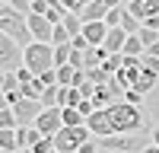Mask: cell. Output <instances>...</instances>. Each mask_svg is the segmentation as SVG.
I'll return each instance as SVG.
<instances>
[{
  "label": "cell",
  "mask_w": 159,
  "mask_h": 153,
  "mask_svg": "<svg viewBox=\"0 0 159 153\" xmlns=\"http://www.w3.org/2000/svg\"><path fill=\"white\" fill-rule=\"evenodd\" d=\"M0 35H10V38H16L19 45H32L35 38H32V29H29V16L19 10H13V7H3L0 10Z\"/></svg>",
  "instance_id": "obj_1"
},
{
  "label": "cell",
  "mask_w": 159,
  "mask_h": 153,
  "mask_svg": "<svg viewBox=\"0 0 159 153\" xmlns=\"http://www.w3.org/2000/svg\"><path fill=\"white\" fill-rule=\"evenodd\" d=\"M25 67L32 73H45L54 67V45L51 42H32L25 45Z\"/></svg>",
  "instance_id": "obj_2"
},
{
  "label": "cell",
  "mask_w": 159,
  "mask_h": 153,
  "mask_svg": "<svg viewBox=\"0 0 159 153\" xmlns=\"http://www.w3.org/2000/svg\"><path fill=\"white\" fill-rule=\"evenodd\" d=\"M89 137H92L89 124H80V128H67V124H64L61 131L54 134V144H57V150H61V153H76V150L83 147Z\"/></svg>",
  "instance_id": "obj_3"
},
{
  "label": "cell",
  "mask_w": 159,
  "mask_h": 153,
  "mask_svg": "<svg viewBox=\"0 0 159 153\" xmlns=\"http://www.w3.org/2000/svg\"><path fill=\"white\" fill-rule=\"evenodd\" d=\"M35 128H38L42 134H51V137H54L61 128H64V105H51V109H45V112L35 118Z\"/></svg>",
  "instance_id": "obj_4"
},
{
  "label": "cell",
  "mask_w": 159,
  "mask_h": 153,
  "mask_svg": "<svg viewBox=\"0 0 159 153\" xmlns=\"http://www.w3.org/2000/svg\"><path fill=\"white\" fill-rule=\"evenodd\" d=\"M29 29H32V38L35 42H51V35H54V22L42 13H29Z\"/></svg>",
  "instance_id": "obj_5"
},
{
  "label": "cell",
  "mask_w": 159,
  "mask_h": 153,
  "mask_svg": "<svg viewBox=\"0 0 159 153\" xmlns=\"http://www.w3.org/2000/svg\"><path fill=\"white\" fill-rule=\"evenodd\" d=\"M86 124H89L92 137H108V134H115V124H111V118H108V112H105V109H96V112L86 118Z\"/></svg>",
  "instance_id": "obj_6"
},
{
  "label": "cell",
  "mask_w": 159,
  "mask_h": 153,
  "mask_svg": "<svg viewBox=\"0 0 159 153\" xmlns=\"http://www.w3.org/2000/svg\"><path fill=\"white\" fill-rule=\"evenodd\" d=\"M16 118H19V124H35V118L45 112V105H42V99H22V102H16Z\"/></svg>",
  "instance_id": "obj_7"
},
{
  "label": "cell",
  "mask_w": 159,
  "mask_h": 153,
  "mask_svg": "<svg viewBox=\"0 0 159 153\" xmlns=\"http://www.w3.org/2000/svg\"><path fill=\"white\" fill-rule=\"evenodd\" d=\"M108 29H111V26L105 22V19H96V22H86V26H83V35H86V42H89V45H105Z\"/></svg>",
  "instance_id": "obj_8"
},
{
  "label": "cell",
  "mask_w": 159,
  "mask_h": 153,
  "mask_svg": "<svg viewBox=\"0 0 159 153\" xmlns=\"http://www.w3.org/2000/svg\"><path fill=\"white\" fill-rule=\"evenodd\" d=\"M108 10H115V7H108V0H92V3H86L80 10V16H83V22H96V19L108 16Z\"/></svg>",
  "instance_id": "obj_9"
},
{
  "label": "cell",
  "mask_w": 159,
  "mask_h": 153,
  "mask_svg": "<svg viewBox=\"0 0 159 153\" xmlns=\"http://www.w3.org/2000/svg\"><path fill=\"white\" fill-rule=\"evenodd\" d=\"M127 10L143 22L150 16H159V0H134V3H127Z\"/></svg>",
  "instance_id": "obj_10"
},
{
  "label": "cell",
  "mask_w": 159,
  "mask_h": 153,
  "mask_svg": "<svg viewBox=\"0 0 159 153\" xmlns=\"http://www.w3.org/2000/svg\"><path fill=\"white\" fill-rule=\"evenodd\" d=\"M124 42H127V32L121 29V26H111L108 38H105V48H108L111 54H124Z\"/></svg>",
  "instance_id": "obj_11"
},
{
  "label": "cell",
  "mask_w": 159,
  "mask_h": 153,
  "mask_svg": "<svg viewBox=\"0 0 159 153\" xmlns=\"http://www.w3.org/2000/svg\"><path fill=\"white\" fill-rule=\"evenodd\" d=\"M61 86V83H57ZM86 96L80 93L76 86H61V105H80V102H83Z\"/></svg>",
  "instance_id": "obj_12"
},
{
  "label": "cell",
  "mask_w": 159,
  "mask_h": 153,
  "mask_svg": "<svg viewBox=\"0 0 159 153\" xmlns=\"http://www.w3.org/2000/svg\"><path fill=\"white\" fill-rule=\"evenodd\" d=\"M64 124L67 128H80V124H86V115L76 105H64Z\"/></svg>",
  "instance_id": "obj_13"
},
{
  "label": "cell",
  "mask_w": 159,
  "mask_h": 153,
  "mask_svg": "<svg viewBox=\"0 0 159 153\" xmlns=\"http://www.w3.org/2000/svg\"><path fill=\"white\" fill-rule=\"evenodd\" d=\"M0 150H19L16 128H0Z\"/></svg>",
  "instance_id": "obj_14"
},
{
  "label": "cell",
  "mask_w": 159,
  "mask_h": 153,
  "mask_svg": "<svg viewBox=\"0 0 159 153\" xmlns=\"http://www.w3.org/2000/svg\"><path fill=\"white\" fill-rule=\"evenodd\" d=\"M140 26H143V22H140V19L134 16V13H130V10L124 7V16H121V29H124L127 35H137V32H140Z\"/></svg>",
  "instance_id": "obj_15"
},
{
  "label": "cell",
  "mask_w": 159,
  "mask_h": 153,
  "mask_svg": "<svg viewBox=\"0 0 159 153\" xmlns=\"http://www.w3.org/2000/svg\"><path fill=\"white\" fill-rule=\"evenodd\" d=\"M124 54H137V58L147 54V45L140 42V35H127V42H124Z\"/></svg>",
  "instance_id": "obj_16"
},
{
  "label": "cell",
  "mask_w": 159,
  "mask_h": 153,
  "mask_svg": "<svg viewBox=\"0 0 159 153\" xmlns=\"http://www.w3.org/2000/svg\"><path fill=\"white\" fill-rule=\"evenodd\" d=\"M0 128H19V118H16L13 105H0Z\"/></svg>",
  "instance_id": "obj_17"
},
{
  "label": "cell",
  "mask_w": 159,
  "mask_h": 153,
  "mask_svg": "<svg viewBox=\"0 0 159 153\" xmlns=\"http://www.w3.org/2000/svg\"><path fill=\"white\" fill-rule=\"evenodd\" d=\"M42 105H45V109L61 105V86H57V83H54V86H48L45 93H42Z\"/></svg>",
  "instance_id": "obj_18"
},
{
  "label": "cell",
  "mask_w": 159,
  "mask_h": 153,
  "mask_svg": "<svg viewBox=\"0 0 159 153\" xmlns=\"http://www.w3.org/2000/svg\"><path fill=\"white\" fill-rule=\"evenodd\" d=\"M70 51H73V45L67 42V45H54V67H64V64H70Z\"/></svg>",
  "instance_id": "obj_19"
},
{
  "label": "cell",
  "mask_w": 159,
  "mask_h": 153,
  "mask_svg": "<svg viewBox=\"0 0 159 153\" xmlns=\"http://www.w3.org/2000/svg\"><path fill=\"white\" fill-rule=\"evenodd\" d=\"M102 67L108 70V73H118V70L124 67V54H108V58H105V64H102Z\"/></svg>",
  "instance_id": "obj_20"
},
{
  "label": "cell",
  "mask_w": 159,
  "mask_h": 153,
  "mask_svg": "<svg viewBox=\"0 0 159 153\" xmlns=\"http://www.w3.org/2000/svg\"><path fill=\"white\" fill-rule=\"evenodd\" d=\"M137 35H140V42L147 45V48H150L153 42H159V29H150V26H140V32H137Z\"/></svg>",
  "instance_id": "obj_21"
},
{
  "label": "cell",
  "mask_w": 159,
  "mask_h": 153,
  "mask_svg": "<svg viewBox=\"0 0 159 153\" xmlns=\"http://www.w3.org/2000/svg\"><path fill=\"white\" fill-rule=\"evenodd\" d=\"M70 42V32L64 29V22H57L54 26V35H51V45H67Z\"/></svg>",
  "instance_id": "obj_22"
},
{
  "label": "cell",
  "mask_w": 159,
  "mask_h": 153,
  "mask_svg": "<svg viewBox=\"0 0 159 153\" xmlns=\"http://www.w3.org/2000/svg\"><path fill=\"white\" fill-rule=\"evenodd\" d=\"M0 89H3V93H10V89H19V73H3Z\"/></svg>",
  "instance_id": "obj_23"
},
{
  "label": "cell",
  "mask_w": 159,
  "mask_h": 153,
  "mask_svg": "<svg viewBox=\"0 0 159 153\" xmlns=\"http://www.w3.org/2000/svg\"><path fill=\"white\" fill-rule=\"evenodd\" d=\"M147 102H150V112H153V121L159 124V86H156L153 93L147 96Z\"/></svg>",
  "instance_id": "obj_24"
},
{
  "label": "cell",
  "mask_w": 159,
  "mask_h": 153,
  "mask_svg": "<svg viewBox=\"0 0 159 153\" xmlns=\"http://www.w3.org/2000/svg\"><path fill=\"white\" fill-rule=\"evenodd\" d=\"M121 16H124V7H115V10H108L105 22H108V26H121Z\"/></svg>",
  "instance_id": "obj_25"
},
{
  "label": "cell",
  "mask_w": 159,
  "mask_h": 153,
  "mask_svg": "<svg viewBox=\"0 0 159 153\" xmlns=\"http://www.w3.org/2000/svg\"><path fill=\"white\" fill-rule=\"evenodd\" d=\"M61 3L67 7L70 13H80V10H83V0H61Z\"/></svg>",
  "instance_id": "obj_26"
},
{
  "label": "cell",
  "mask_w": 159,
  "mask_h": 153,
  "mask_svg": "<svg viewBox=\"0 0 159 153\" xmlns=\"http://www.w3.org/2000/svg\"><path fill=\"white\" fill-rule=\"evenodd\" d=\"M143 26H150V29H159V16H150V19H143Z\"/></svg>",
  "instance_id": "obj_27"
},
{
  "label": "cell",
  "mask_w": 159,
  "mask_h": 153,
  "mask_svg": "<svg viewBox=\"0 0 159 153\" xmlns=\"http://www.w3.org/2000/svg\"><path fill=\"white\" fill-rule=\"evenodd\" d=\"M150 137H153V144H159V124H153V134Z\"/></svg>",
  "instance_id": "obj_28"
},
{
  "label": "cell",
  "mask_w": 159,
  "mask_h": 153,
  "mask_svg": "<svg viewBox=\"0 0 159 153\" xmlns=\"http://www.w3.org/2000/svg\"><path fill=\"white\" fill-rule=\"evenodd\" d=\"M143 153H159V144H150V147L143 150Z\"/></svg>",
  "instance_id": "obj_29"
},
{
  "label": "cell",
  "mask_w": 159,
  "mask_h": 153,
  "mask_svg": "<svg viewBox=\"0 0 159 153\" xmlns=\"http://www.w3.org/2000/svg\"><path fill=\"white\" fill-rule=\"evenodd\" d=\"M99 153H121V150H105V147H102V150H99Z\"/></svg>",
  "instance_id": "obj_30"
},
{
  "label": "cell",
  "mask_w": 159,
  "mask_h": 153,
  "mask_svg": "<svg viewBox=\"0 0 159 153\" xmlns=\"http://www.w3.org/2000/svg\"><path fill=\"white\" fill-rule=\"evenodd\" d=\"M19 153H35V150H32V147H25V150H19Z\"/></svg>",
  "instance_id": "obj_31"
},
{
  "label": "cell",
  "mask_w": 159,
  "mask_h": 153,
  "mask_svg": "<svg viewBox=\"0 0 159 153\" xmlns=\"http://www.w3.org/2000/svg\"><path fill=\"white\" fill-rule=\"evenodd\" d=\"M0 153H19V150H0Z\"/></svg>",
  "instance_id": "obj_32"
},
{
  "label": "cell",
  "mask_w": 159,
  "mask_h": 153,
  "mask_svg": "<svg viewBox=\"0 0 159 153\" xmlns=\"http://www.w3.org/2000/svg\"><path fill=\"white\" fill-rule=\"evenodd\" d=\"M54 153H61V150H54Z\"/></svg>",
  "instance_id": "obj_33"
}]
</instances>
